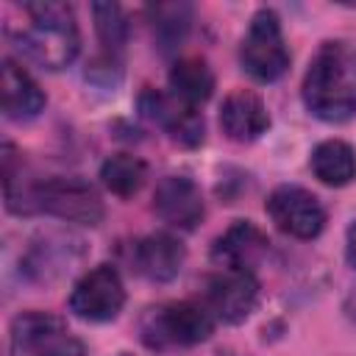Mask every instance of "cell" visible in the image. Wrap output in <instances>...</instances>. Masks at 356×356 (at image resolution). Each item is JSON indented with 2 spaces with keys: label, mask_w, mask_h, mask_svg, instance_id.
Wrapping results in <instances>:
<instances>
[{
  "label": "cell",
  "mask_w": 356,
  "mask_h": 356,
  "mask_svg": "<svg viewBox=\"0 0 356 356\" xmlns=\"http://www.w3.org/2000/svg\"><path fill=\"white\" fill-rule=\"evenodd\" d=\"M22 19L8 22L6 33L14 47L44 70H64L81 50V33L72 6L61 0H39L19 6Z\"/></svg>",
  "instance_id": "6da1fadb"
},
{
  "label": "cell",
  "mask_w": 356,
  "mask_h": 356,
  "mask_svg": "<svg viewBox=\"0 0 356 356\" xmlns=\"http://www.w3.org/2000/svg\"><path fill=\"white\" fill-rule=\"evenodd\" d=\"M306 108L323 122H345L356 111V56L345 42H323L300 86Z\"/></svg>",
  "instance_id": "7a4b0ae2"
},
{
  "label": "cell",
  "mask_w": 356,
  "mask_h": 356,
  "mask_svg": "<svg viewBox=\"0 0 356 356\" xmlns=\"http://www.w3.org/2000/svg\"><path fill=\"white\" fill-rule=\"evenodd\" d=\"M44 211L64 222L97 225L103 220V200L97 189L78 175H56L44 181H33L19 203V214Z\"/></svg>",
  "instance_id": "3957f363"
},
{
  "label": "cell",
  "mask_w": 356,
  "mask_h": 356,
  "mask_svg": "<svg viewBox=\"0 0 356 356\" xmlns=\"http://www.w3.org/2000/svg\"><path fill=\"white\" fill-rule=\"evenodd\" d=\"M214 317L203 303L195 300H170L150 306L139 317V337L153 350L167 348H192L211 337Z\"/></svg>",
  "instance_id": "277c9868"
},
{
  "label": "cell",
  "mask_w": 356,
  "mask_h": 356,
  "mask_svg": "<svg viewBox=\"0 0 356 356\" xmlns=\"http://www.w3.org/2000/svg\"><path fill=\"white\" fill-rule=\"evenodd\" d=\"M242 70L261 83L278 81L289 67V47L281 31V19L273 8H259L239 44Z\"/></svg>",
  "instance_id": "5b68a950"
},
{
  "label": "cell",
  "mask_w": 356,
  "mask_h": 356,
  "mask_svg": "<svg viewBox=\"0 0 356 356\" xmlns=\"http://www.w3.org/2000/svg\"><path fill=\"white\" fill-rule=\"evenodd\" d=\"M11 356H86V345L67 323L47 312H22L11 320Z\"/></svg>",
  "instance_id": "8992f818"
},
{
  "label": "cell",
  "mask_w": 356,
  "mask_h": 356,
  "mask_svg": "<svg viewBox=\"0 0 356 356\" xmlns=\"http://www.w3.org/2000/svg\"><path fill=\"white\" fill-rule=\"evenodd\" d=\"M125 306V286L111 264H97L83 273L70 292V312L89 323H108Z\"/></svg>",
  "instance_id": "52a82bcc"
},
{
  "label": "cell",
  "mask_w": 356,
  "mask_h": 356,
  "mask_svg": "<svg viewBox=\"0 0 356 356\" xmlns=\"http://www.w3.org/2000/svg\"><path fill=\"white\" fill-rule=\"evenodd\" d=\"M264 209L275 222V228L295 239H314L325 225V209L320 197L295 184L275 186Z\"/></svg>",
  "instance_id": "ba28073f"
},
{
  "label": "cell",
  "mask_w": 356,
  "mask_h": 356,
  "mask_svg": "<svg viewBox=\"0 0 356 356\" xmlns=\"http://www.w3.org/2000/svg\"><path fill=\"white\" fill-rule=\"evenodd\" d=\"M259 300V281L253 270H228L222 267L206 281L203 306L211 312L214 320L222 323H242L256 309Z\"/></svg>",
  "instance_id": "9c48e42d"
},
{
  "label": "cell",
  "mask_w": 356,
  "mask_h": 356,
  "mask_svg": "<svg viewBox=\"0 0 356 356\" xmlns=\"http://www.w3.org/2000/svg\"><path fill=\"white\" fill-rule=\"evenodd\" d=\"M139 108L147 120H153L172 142L184 147H195L203 142V117L197 106L175 97L172 92L145 89L139 97Z\"/></svg>",
  "instance_id": "30bf717a"
},
{
  "label": "cell",
  "mask_w": 356,
  "mask_h": 356,
  "mask_svg": "<svg viewBox=\"0 0 356 356\" xmlns=\"http://www.w3.org/2000/svg\"><path fill=\"white\" fill-rule=\"evenodd\" d=\"M153 211L170 228L192 231L203 220L206 206H203V195H200V189L192 178L164 175L156 184V192H153Z\"/></svg>",
  "instance_id": "8fae6325"
},
{
  "label": "cell",
  "mask_w": 356,
  "mask_h": 356,
  "mask_svg": "<svg viewBox=\"0 0 356 356\" xmlns=\"http://www.w3.org/2000/svg\"><path fill=\"white\" fill-rule=\"evenodd\" d=\"M186 250L172 234H147L131 245V267L136 275L153 281V284H167L172 281L181 267H184Z\"/></svg>",
  "instance_id": "7c38bea8"
},
{
  "label": "cell",
  "mask_w": 356,
  "mask_h": 356,
  "mask_svg": "<svg viewBox=\"0 0 356 356\" xmlns=\"http://www.w3.org/2000/svg\"><path fill=\"white\" fill-rule=\"evenodd\" d=\"M220 128L231 142H253L270 128L264 100L250 89H234L220 106Z\"/></svg>",
  "instance_id": "4fadbf2b"
},
{
  "label": "cell",
  "mask_w": 356,
  "mask_h": 356,
  "mask_svg": "<svg viewBox=\"0 0 356 356\" xmlns=\"http://www.w3.org/2000/svg\"><path fill=\"white\" fill-rule=\"evenodd\" d=\"M0 95H3V114L8 120H33L44 108L47 97L42 86L33 81V75L17 64L14 58H3L0 67Z\"/></svg>",
  "instance_id": "5bb4252c"
},
{
  "label": "cell",
  "mask_w": 356,
  "mask_h": 356,
  "mask_svg": "<svg viewBox=\"0 0 356 356\" xmlns=\"http://www.w3.org/2000/svg\"><path fill=\"white\" fill-rule=\"evenodd\" d=\"M267 236L250 220H234L222 236H217L211 256L228 270H253V264L267 253Z\"/></svg>",
  "instance_id": "9a60e30c"
},
{
  "label": "cell",
  "mask_w": 356,
  "mask_h": 356,
  "mask_svg": "<svg viewBox=\"0 0 356 356\" xmlns=\"http://www.w3.org/2000/svg\"><path fill=\"white\" fill-rule=\"evenodd\" d=\"M309 167L320 184L348 186L356 178V150L342 139H325L312 150Z\"/></svg>",
  "instance_id": "2e32d148"
},
{
  "label": "cell",
  "mask_w": 356,
  "mask_h": 356,
  "mask_svg": "<svg viewBox=\"0 0 356 356\" xmlns=\"http://www.w3.org/2000/svg\"><path fill=\"white\" fill-rule=\"evenodd\" d=\"M170 92L192 106L197 103H206L214 92V72L211 67L197 58V56H186V58H178L170 70Z\"/></svg>",
  "instance_id": "e0dca14e"
},
{
  "label": "cell",
  "mask_w": 356,
  "mask_h": 356,
  "mask_svg": "<svg viewBox=\"0 0 356 356\" xmlns=\"http://www.w3.org/2000/svg\"><path fill=\"white\" fill-rule=\"evenodd\" d=\"M145 178H147V164L131 153H114L100 164V181L117 197L136 195L145 186Z\"/></svg>",
  "instance_id": "ac0fdd59"
},
{
  "label": "cell",
  "mask_w": 356,
  "mask_h": 356,
  "mask_svg": "<svg viewBox=\"0 0 356 356\" xmlns=\"http://www.w3.org/2000/svg\"><path fill=\"white\" fill-rule=\"evenodd\" d=\"M92 17H95L97 39L103 44V56L117 58V53L128 42V19H125V11L117 3H95L92 6Z\"/></svg>",
  "instance_id": "d6986e66"
},
{
  "label": "cell",
  "mask_w": 356,
  "mask_h": 356,
  "mask_svg": "<svg viewBox=\"0 0 356 356\" xmlns=\"http://www.w3.org/2000/svg\"><path fill=\"white\" fill-rule=\"evenodd\" d=\"M150 17H153V33L164 47H175L178 42H184V36L189 33V25H192V8L184 3L153 6Z\"/></svg>",
  "instance_id": "ffe728a7"
},
{
  "label": "cell",
  "mask_w": 356,
  "mask_h": 356,
  "mask_svg": "<svg viewBox=\"0 0 356 356\" xmlns=\"http://www.w3.org/2000/svg\"><path fill=\"white\" fill-rule=\"evenodd\" d=\"M345 256H348L350 267H356V222L348 228V236H345Z\"/></svg>",
  "instance_id": "44dd1931"
},
{
  "label": "cell",
  "mask_w": 356,
  "mask_h": 356,
  "mask_svg": "<svg viewBox=\"0 0 356 356\" xmlns=\"http://www.w3.org/2000/svg\"><path fill=\"white\" fill-rule=\"evenodd\" d=\"M345 314L356 323V286H353V289H350V295L345 298Z\"/></svg>",
  "instance_id": "7402d4cb"
}]
</instances>
